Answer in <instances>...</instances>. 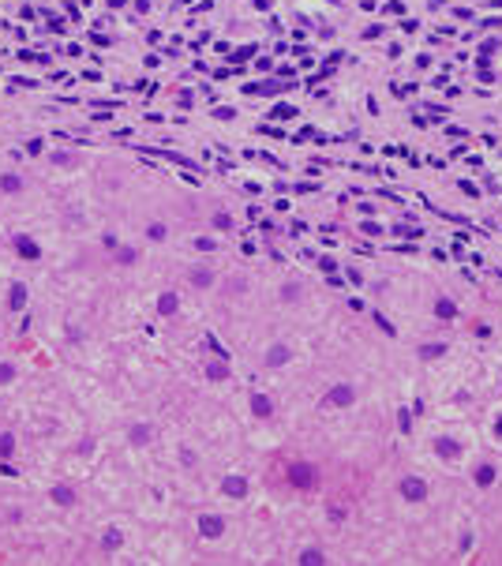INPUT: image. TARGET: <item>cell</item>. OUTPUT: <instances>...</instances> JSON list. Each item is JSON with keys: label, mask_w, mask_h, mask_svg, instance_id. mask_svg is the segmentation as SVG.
I'll list each match as a JSON object with an SVG mask.
<instances>
[{"label": "cell", "mask_w": 502, "mask_h": 566, "mask_svg": "<svg viewBox=\"0 0 502 566\" xmlns=\"http://www.w3.org/2000/svg\"><path fill=\"white\" fill-rule=\"evenodd\" d=\"M53 499H56L60 506H71V499H75V491H71V488H64V484H60V488H53Z\"/></svg>", "instance_id": "277c9868"}, {"label": "cell", "mask_w": 502, "mask_h": 566, "mask_svg": "<svg viewBox=\"0 0 502 566\" xmlns=\"http://www.w3.org/2000/svg\"><path fill=\"white\" fill-rule=\"evenodd\" d=\"M158 308H162L165 315H172V312H176V296H172V293H165L162 300H158Z\"/></svg>", "instance_id": "52a82bcc"}, {"label": "cell", "mask_w": 502, "mask_h": 566, "mask_svg": "<svg viewBox=\"0 0 502 566\" xmlns=\"http://www.w3.org/2000/svg\"><path fill=\"white\" fill-rule=\"evenodd\" d=\"M292 480H300V488H307L304 480H315V473L311 469H292Z\"/></svg>", "instance_id": "8fae6325"}, {"label": "cell", "mask_w": 502, "mask_h": 566, "mask_svg": "<svg viewBox=\"0 0 502 566\" xmlns=\"http://www.w3.org/2000/svg\"><path fill=\"white\" fill-rule=\"evenodd\" d=\"M300 559H304V563H323V555H319V551H304Z\"/></svg>", "instance_id": "e0dca14e"}, {"label": "cell", "mask_w": 502, "mask_h": 566, "mask_svg": "<svg viewBox=\"0 0 502 566\" xmlns=\"http://www.w3.org/2000/svg\"><path fill=\"white\" fill-rule=\"evenodd\" d=\"M401 488H405V495H409V499H424V480H416V476H409Z\"/></svg>", "instance_id": "7a4b0ae2"}, {"label": "cell", "mask_w": 502, "mask_h": 566, "mask_svg": "<svg viewBox=\"0 0 502 566\" xmlns=\"http://www.w3.org/2000/svg\"><path fill=\"white\" fill-rule=\"evenodd\" d=\"M285 360H289V349H285V345H274L270 349V364H285Z\"/></svg>", "instance_id": "9c48e42d"}, {"label": "cell", "mask_w": 502, "mask_h": 566, "mask_svg": "<svg viewBox=\"0 0 502 566\" xmlns=\"http://www.w3.org/2000/svg\"><path fill=\"white\" fill-rule=\"evenodd\" d=\"M11 450H15V439H11V435H0V457H8Z\"/></svg>", "instance_id": "7c38bea8"}, {"label": "cell", "mask_w": 502, "mask_h": 566, "mask_svg": "<svg viewBox=\"0 0 502 566\" xmlns=\"http://www.w3.org/2000/svg\"><path fill=\"white\" fill-rule=\"evenodd\" d=\"M105 548H120V532H116V529L105 532Z\"/></svg>", "instance_id": "5bb4252c"}, {"label": "cell", "mask_w": 502, "mask_h": 566, "mask_svg": "<svg viewBox=\"0 0 502 566\" xmlns=\"http://www.w3.org/2000/svg\"><path fill=\"white\" fill-rule=\"evenodd\" d=\"M330 401H334V405H349V401H352V390L349 386H334Z\"/></svg>", "instance_id": "3957f363"}, {"label": "cell", "mask_w": 502, "mask_h": 566, "mask_svg": "<svg viewBox=\"0 0 502 566\" xmlns=\"http://www.w3.org/2000/svg\"><path fill=\"white\" fill-rule=\"evenodd\" d=\"M225 491H229V495H244V480H240V476H229V480H225Z\"/></svg>", "instance_id": "ba28073f"}, {"label": "cell", "mask_w": 502, "mask_h": 566, "mask_svg": "<svg viewBox=\"0 0 502 566\" xmlns=\"http://www.w3.org/2000/svg\"><path fill=\"white\" fill-rule=\"evenodd\" d=\"M0 188H4V191H19V180L15 177H4V180H0Z\"/></svg>", "instance_id": "9a60e30c"}, {"label": "cell", "mask_w": 502, "mask_h": 566, "mask_svg": "<svg viewBox=\"0 0 502 566\" xmlns=\"http://www.w3.org/2000/svg\"><path fill=\"white\" fill-rule=\"evenodd\" d=\"M8 300H11V308H23V304H26V289H23V285H11Z\"/></svg>", "instance_id": "8992f818"}, {"label": "cell", "mask_w": 502, "mask_h": 566, "mask_svg": "<svg viewBox=\"0 0 502 566\" xmlns=\"http://www.w3.org/2000/svg\"><path fill=\"white\" fill-rule=\"evenodd\" d=\"M251 409H255V413H259V416H266V413H270V401H266V397H259V394H255V397H251Z\"/></svg>", "instance_id": "30bf717a"}, {"label": "cell", "mask_w": 502, "mask_h": 566, "mask_svg": "<svg viewBox=\"0 0 502 566\" xmlns=\"http://www.w3.org/2000/svg\"><path fill=\"white\" fill-rule=\"evenodd\" d=\"M476 480H480V484H491V480H495V473L487 469V465H480V469H476Z\"/></svg>", "instance_id": "4fadbf2b"}, {"label": "cell", "mask_w": 502, "mask_h": 566, "mask_svg": "<svg viewBox=\"0 0 502 566\" xmlns=\"http://www.w3.org/2000/svg\"><path fill=\"white\" fill-rule=\"evenodd\" d=\"M15 248H19V255L23 259H38V244L30 237H15Z\"/></svg>", "instance_id": "6da1fadb"}, {"label": "cell", "mask_w": 502, "mask_h": 566, "mask_svg": "<svg viewBox=\"0 0 502 566\" xmlns=\"http://www.w3.org/2000/svg\"><path fill=\"white\" fill-rule=\"evenodd\" d=\"M11 379V368H8V364H0V382H8Z\"/></svg>", "instance_id": "ac0fdd59"}, {"label": "cell", "mask_w": 502, "mask_h": 566, "mask_svg": "<svg viewBox=\"0 0 502 566\" xmlns=\"http://www.w3.org/2000/svg\"><path fill=\"white\" fill-rule=\"evenodd\" d=\"M225 372H229L225 364H214V368H210V375H214V379H225Z\"/></svg>", "instance_id": "2e32d148"}, {"label": "cell", "mask_w": 502, "mask_h": 566, "mask_svg": "<svg viewBox=\"0 0 502 566\" xmlns=\"http://www.w3.org/2000/svg\"><path fill=\"white\" fill-rule=\"evenodd\" d=\"M199 529H203V536H218V532H222V521H218V517H203Z\"/></svg>", "instance_id": "5b68a950"}]
</instances>
